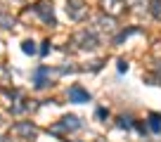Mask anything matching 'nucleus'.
Listing matches in <instances>:
<instances>
[{
    "label": "nucleus",
    "instance_id": "obj_1",
    "mask_svg": "<svg viewBox=\"0 0 161 142\" xmlns=\"http://www.w3.org/2000/svg\"><path fill=\"white\" fill-rule=\"evenodd\" d=\"M71 97H74V100H78V102H86L88 100V95L83 90H78V88H76V90H71Z\"/></svg>",
    "mask_w": 161,
    "mask_h": 142
}]
</instances>
